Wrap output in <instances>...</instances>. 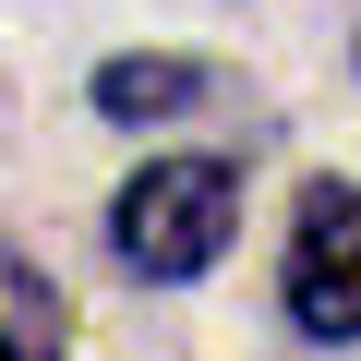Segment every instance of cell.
<instances>
[{"instance_id":"cell-1","label":"cell","mask_w":361,"mask_h":361,"mask_svg":"<svg viewBox=\"0 0 361 361\" xmlns=\"http://www.w3.org/2000/svg\"><path fill=\"white\" fill-rule=\"evenodd\" d=\"M229 229H241V169H217V157L145 169L133 193H121V217H109V241H121L145 277H205V265L229 253Z\"/></svg>"},{"instance_id":"cell-2","label":"cell","mask_w":361,"mask_h":361,"mask_svg":"<svg viewBox=\"0 0 361 361\" xmlns=\"http://www.w3.org/2000/svg\"><path fill=\"white\" fill-rule=\"evenodd\" d=\"M289 313L313 337H361V180H325L289 241Z\"/></svg>"},{"instance_id":"cell-3","label":"cell","mask_w":361,"mask_h":361,"mask_svg":"<svg viewBox=\"0 0 361 361\" xmlns=\"http://www.w3.org/2000/svg\"><path fill=\"white\" fill-rule=\"evenodd\" d=\"M97 109L109 121H180V109H205V61H109Z\"/></svg>"},{"instance_id":"cell-4","label":"cell","mask_w":361,"mask_h":361,"mask_svg":"<svg viewBox=\"0 0 361 361\" xmlns=\"http://www.w3.org/2000/svg\"><path fill=\"white\" fill-rule=\"evenodd\" d=\"M0 361H61V289L0 241Z\"/></svg>"}]
</instances>
